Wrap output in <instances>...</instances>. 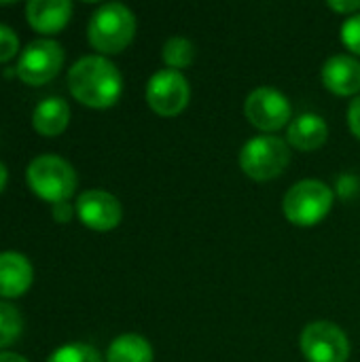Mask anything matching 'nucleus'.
<instances>
[{"instance_id":"f257e3e1","label":"nucleus","mask_w":360,"mask_h":362,"mask_svg":"<svg viewBox=\"0 0 360 362\" xmlns=\"http://www.w3.org/2000/svg\"><path fill=\"white\" fill-rule=\"evenodd\" d=\"M70 93L89 108H110L123 91V78L112 62L102 55L81 57L68 72Z\"/></svg>"},{"instance_id":"f03ea898","label":"nucleus","mask_w":360,"mask_h":362,"mask_svg":"<svg viewBox=\"0 0 360 362\" xmlns=\"http://www.w3.org/2000/svg\"><path fill=\"white\" fill-rule=\"evenodd\" d=\"M136 34V17L121 2L102 4L89 19L87 36L95 51L112 55L121 53Z\"/></svg>"},{"instance_id":"7ed1b4c3","label":"nucleus","mask_w":360,"mask_h":362,"mask_svg":"<svg viewBox=\"0 0 360 362\" xmlns=\"http://www.w3.org/2000/svg\"><path fill=\"white\" fill-rule=\"evenodd\" d=\"M28 187L45 202H68L76 191L74 168L57 155H40L25 170Z\"/></svg>"},{"instance_id":"20e7f679","label":"nucleus","mask_w":360,"mask_h":362,"mask_svg":"<svg viewBox=\"0 0 360 362\" xmlns=\"http://www.w3.org/2000/svg\"><path fill=\"white\" fill-rule=\"evenodd\" d=\"M284 216L297 227L318 225L333 208V191L320 180H301L284 195Z\"/></svg>"},{"instance_id":"39448f33","label":"nucleus","mask_w":360,"mask_h":362,"mask_svg":"<svg viewBox=\"0 0 360 362\" xmlns=\"http://www.w3.org/2000/svg\"><path fill=\"white\" fill-rule=\"evenodd\" d=\"M291 161L289 144L276 136H257L240 151V168L252 180L265 182L278 178Z\"/></svg>"},{"instance_id":"423d86ee","label":"nucleus","mask_w":360,"mask_h":362,"mask_svg":"<svg viewBox=\"0 0 360 362\" xmlns=\"http://www.w3.org/2000/svg\"><path fill=\"white\" fill-rule=\"evenodd\" d=\"M62 64H64L62 45L49 38H38L23 49L17 62V76L25 85H34V87L45 85L57 76Z\"/></svg>"},{"instance_id":"0eeeda50","label":"nucleus","mask_w":360,"mask_h":362,"mask_svg":"<svg viewBox=\"0 0 360 362\" xmlns=\"http://www.w3.org/2000/svg\"><path fill=\"white\" fill-rule=\"evenodd\" d=\"M191 98L189 81L178 70H159L149 78L146 85V102L151 110L159 117H176L180 115Z\"/></svg>"},{"instance_id":"6e6552de","label":"nucleus","mask_w":360,"mask_h":362,"mask_svg":"<svg viewBox=\"0 0 360 362\" xmlns=\"http://www.w3.org/2000/svg\"><path fill=\"white\" fill-rule=\"evenodd\" d=\"M301 352L308 362H346L350 356V344L339 327L318 320L303 329Z\"/></svg>"},{"instance_id":"1a4fd4ad","label":"nucleus","mask_w":360,"mask_h":362,"mask_svg":"<svg viewBox=\"0 0 360 362\" xmlns=\"http://www.w3.org/2000/svg\"><path fill=\"white\" fill-rule=\"evenodd\" d=\"M246 119L261 132H276L291 121L293 108L289 98L274 87L255 89L244 104Z\"/></svg>"},{"instance_id":"9d476101","label":"nucleus","mask_w":360,"mask_h":362,"mask_svg":"<svg viewBox=\"0 0 360 362\" xmlns=\"http://www.w3.org/2000/svg\"><path fill=\"white\" fill-rule=\"evenodd\" d=\"M76 214L81 223L93 231H110L115 229L123 218V208L119 199L106 191H85L79 195L76 202Z\"/></svg>"},{"instance_id":"9b49d317","label":"nucleus","mask_w":360,"mask_h":362,"mask_svg":"<svg viewBox=\"0 0 360 362\" xmlns=\"http://www.w3.org/2000/svg\"><path fill=\"white\" fill-rule=\"evenodd\" d=\"M323 83L335 95H354L360 91V62L350 55H333L323 66Z\"/></svg>"},{"instance_id":"f8f14e48","label":"nucleus","mask_w":360,"mask_h":362,"mask_svg":"<svg viewBox=\"0 0 360 362\" xmlns=\"http://www.w3.org/2000/svg\"><path fill=\"white\" fill-rule=\"evenodd\" d=\"M28 23L40 34H55L66 28L72 17L68 0H32L25 4Z\"/></svg>"},{"instance_id":"ddd939ff","label":"nucleus","mask_w":360,"mask_h":362,"mask_svg":"<svg viewBox=\"0 0 360 362\" xmlns=\"http://www.w3.org/2000/svg\"><path fill=\"white\" fill-rule=\"evenodd\" d=\"M32 263L21 252H0V297H21L32 286Z\"/></svg>"},{"instance_id":"4468645a","label":"nucleus","mask_w":360,"mask_h":362,"mask_svg":"<svg viewBox=\"0 0 360 362\" xmlns=\"http://www.w3.org/2000/svg\"><path fill=\"white\" fill-rule=\"evenodd\" d=\"M289 144L295 146L297 151H316L320 148L327 138H329V125L325 123V119L320 115L314 112H303L299 117H295L289 125L286 132Z\"/></svg>"},{"instance_id":"2eb2a0df","label":"nucleus","mask_w":360,"mask_h":362,"mask_svg":"<svg viewBox=\"0 0 360 362\" xmlns=\"http://www.w3.org/2000/svg\"><path fill=\"white\" fill-rule=\"evenodd\" d=\"M70 123V106L64 98H45L32 112V125L40 136H59Z\"/></svg>"},{"instance_id":"dca6fc26","label":"nucleus","mask_w":360,"mask_h":362,"mask_svg":"<svg viewBox=\"0 0 360 362\" xmlns=\"http://www.w3.org/2000/svg\"><path fill=\"white\" fill-rule=\"evenodd\" d=\"M106 362H153V348L142 335H119L108 346Z\"/></svg>"},{"instance_id":"f3484780","label":"nucleus","mask_w":360,"mask_h":362,"mask_svg":"<svg viewBox=\"0 0 360 362\" xmlns=\"http://www.w3.org/2000/svg\"><path fill=\"white\" fill-rule=\"evenodd\" d=\"M163 62L170 70H180L193 64L195 59V45L185 36H172L163 45Z\"/></svg>"},{"instance_id":"a211bd4d","label":"nucleus","mask_w":360,"mask_h":362,"mask_svg":"<svg viewBox=\"0 0 360 362\" xmlns=\"http://www.w3.org/2000/svg\"><path fill=\"white\" fill-rule=\"evenodd\" d=\"M23 331V318L17 308L0 301V348H6L19 339Z\"/></svg>"},{"instance_id":"6ab92c4d","label":"nucleus","mask_w":360,"mask_h":362,"mask_svg":"<svg viewBox=\"0 0 360 362\" xmlns=\"http://www.w3.org/2000/svg\"><path fill=\"white\" fill-rule=\"evenodd\" d=\"M47 362H102V356L87 344H68L57 348Z\"/></svg>"},{"instance_id":"aec40b11","label":"nucleus","mask_w":360,"mask_h":362,"mask_svg":"<svg viewBox=\"0 0 360 362\" xmlns=\"http://www.w3.org/2000/svg\"><path fill=\"white\" fill-rule=\"evenodd\" d=\"M342 40L344 45L354 51L356 55H360V13L348 17L342 25Z\"/></svg>"},{"instance_id":"412c9836","label":"nucleus","mask_w":360,"mask_h":362,"mask_svg":"<svg viewBox=\"0 0 360 362\" xmlns=\"http://www.w3.org/2000/svg\"><path fill=\"white\" fill-rule=\"evenodd\" d=\"M19 49V38L17 34L8 28L0 23V62H8Z\"/></svg>"},{"instance_id":"4be33fe9","label":"nucleus","mask_w":360,"mask_h":362,"mask_svg":"<svg viewBox=\"0 0 360 362\" xmlns=\"http://www.w3.org/2000/svg\"><path fill=\"white\" fill-rule=\"evenodd\" d=\"M329 8H333V11H337V13H342V15H356L360 11V0H342V2H337V0H331L329 2Z\"/></svg>"},{"instance_id":"5701e85b","label":"nucleus","mask_w":360,"mask_h":362,"mask_svg":"<svg viewBox=\"0 0 360 362\" xmlns=\"http://www.w3.org/2000/svg\"><path fill=\"white\" fill-rule=\"evenodd\" d=\"M348 123H350L352 134L360 140V95L350 104V108H348Z\"/></svg>"},{"instance_id":"b1692460","label":"nucleus","mask_w":360,"mask_h":362,"mask_svg":"<svg viewBox=\"0 0 360 362\" xmlns=\"http://www.w3.org/2000/svg\"><path fill=\"white\" fill-rule=\"evenodd\" d=\"M72 206L68 202H62V204H53V218L57 223H68L72 218Z\"/></svg>"},{"instance_id":"393cba45","label":"nucleus","mask_w":360,"mask_h":362,"mask_svg":"<svg viewBox=\"0 0 360 362\" xmlns=\"http://www.w3.org/2000/svg\"><path fill=\"white\" fill-rule=\"evenodd\" d=\"M0 362H28L23 356L13 354V352H0Z\"/></svg>"},{"instance_id":"a878e982","label":"nucleus","mask_w":360,"mask_h":362,"mask_svg":"<svg viewBox=\"0 0 360 362\" xmlns=\"http://www.w3.org/2000/svg\"><path fill=\"white\" fill-rule=\"evenodd\" d=\"M4 185H6V168H4V163L0 161V191L4 189Z\"/></svg>"}]
</instances>
